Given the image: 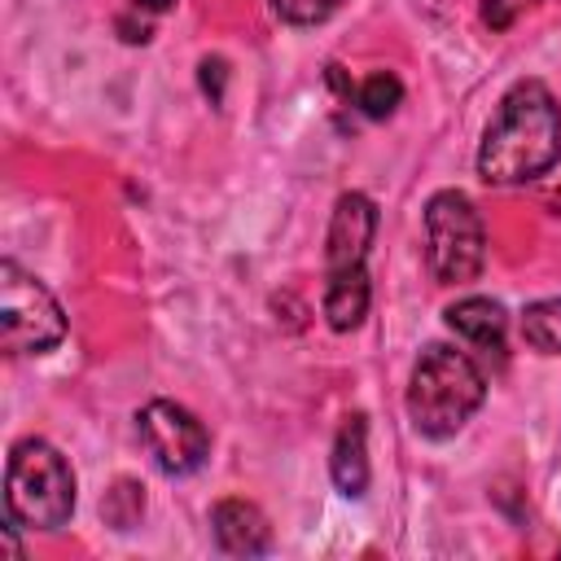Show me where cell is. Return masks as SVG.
I'll use <instances>...</instances> for the list:
<instances>
[{"mask_svg": "<svg viewBox=\"0 0 561 561\" xmlns=\"http://www.w3.org/2000/svg\"><path fill=\"white\" fill-rule=\"evenodd\" d=\"M219 83H224V61H219V57H206V61H202V88L210 92V101H219V96H224V88H219Z\"/></svg>", "mask_w": 561, "mask_h": 561, "instance_id": "2e32d148", "label": "cell"}, {"mask_svg": "<svg viewBox=\"0 0 561 561\" xmlns=\"http://www.w3.org/2000/svg\"><path fill=\"white\" fill-rule=\"evenodd\" d=\"M272 9H276V18H285L294 26H316L329 13H337L342 0H272Z\"/></svg>", "mask_w": 561, "mask_h": 561, "instance_id": "9a60e30c", "label": "cell"}, {"mask_svg": "<svg viewBox=\"0 0 561 561\" xmlns=\"http://www.w3.org/2000/svg\"><path fill=\"white\" fill-rule=\"evenodd\" d=\"M4 513L26 530H57L75 513V473L44 438H22L4 465Z\"/></svg>", "mask_w": 561, "mask_h": 561, "instance_id": "3957f363", "label": "cell"}, {"mask_svg": "<svg viewBox=\"0 0 561 561\" xmlns=\"http://www.w3.org/2000/svg\"><path fill=\"white\" fill-rule=\"evenodd\" d=\"M486 394L482 368L456 346H425L408 381V416L430 438H451Z\"/></svg>", "mask_w": 561, "mask_h": 561, "instance_id": "7a4b0ae2", "label": "cell"}, {"mask_svg": "<svg viewBox=\"0 0 561 561\" xmlns=\"http://www.w3.org/2000/svg\"><path fill=\"white\" fill-rule=\"evenodd\" d=\"M66 337V316L44 280L13 259L0 263V346L4 355H44Z\"/></svg>", "mask_w": 561, "mask_h": 561, "instance_id": "5b68a950", "label": "cell"}, {"mask_svg": "<svg viewBox=\"0 0 561 561\" xmlns=\"http://www.w3.org/2000/svg\"><path fill=\"white\" fill-rule=\"evenodd\" d=\"M425 259L438 285H465L482 272L486 259V232L478 219V206L456 193L443 188L430 197L425 206Z\"/></svg>", "mask_w": 561, "mask_h": 561, "instance_id": "277c9868", "label": "cell"}, {"mask_svg": "<svg viewBox=\"0 0 561 561\" xmlns=\"http://www.w3.org/2000/svg\"><path fill=\"white\" fill-rule=\"evenodd\" d=\"M561 158V105L539 79H522L504 92L495 118L478 145V171L486 184H526Z\"/></svg>", "mask_w": 561, "mask_h": 561, "instance_id": "6da1fadb", "label": "cell"}, {"mask_svg": "<svg viewBox=\"0 0 561 561\" xmlns=\"http://www.w3.org/2000/svg\"><path fill=\"white\" fill-rule=\"evenodd\" d=\"M522 342L539 355H561V298H539L522 311Z\"/></svg>", "mask_w": 561, "mask_h": 561, "instance_id": "7c38bea8", "label": "cell"}, {"mask_svg": "<svg viewBox=\"0 0 561 561\" xmlns=\"http://www.w3.org/2000/svg\"><path fill=\"white\" fill-rule=\"evenodd\" d=\"M171 4H175V0H131L136 13H167Z\"/></svg>", "mask_w": 561, "mask_h": 561, "instance_id": "d6986e66", "label": "cell"}, {"mask_svg": "<svg viewBox=\"0 0 561 561\" xmlns=\"http://www.w3.org/2000/svg\"><path fill=\"white\" fill-rule=\"evenodd\" d=\"M210 526H215L219 548L232 557H259L272 548V526H267L263 508L250 500H219L210 508Z\"/></svg>", "mask_w": 561, "mask_h": 561, "instance_id": "ba28073f", "label": "cell"}, {"mask_svg": "<svg viewBox=\"0 0 561 561\" xmlns=\"http://www.w3.org/2000/svg\"><path fill=\"white\" fill-rule=\"evenodd\" d=\"M118 31H123V39H127V44H145V39L153 35V26H149L145 18H140V22H131V18H118Z\"/></svg>", "mask_w": 561, "mask_h": 561, "instance_id": "e0dca14e", "label": "cell"}, {"mask_svg": "<svg viewBox=\"0 0 561 561\" xmlns=\"http://www.w3.org/2000/svg\"><path fill=\"white\" fill-rule=\"evenodd\" d=\"M333 482L342 495H364L368 491V425L364 416H346L337 438H333V456H329Z\"/></svg>", "mask_w": 561, "mask_h": 561, "instance_id": "9c48e42d", "label": "cell"}, {"mask_svg": "<svg viewBox=\"0 0 561 561\" xmlns=\"http://www.w3.org/2000/svg\"><path fill=\"white\" fill-rule=\"evenodd\" d=\"M136 430H140V443H145V451L153 456V465H158L162 473H175V478L202 469V460H206V451H210L206 425H202L188 408H180V403H171V399L145 403V408L136 412Z\"/></svg>", "mask_w": 561, "mask_h": 561, "instance_id": "8992f818", "label": "cell"}, {"mask_svg": "<svg viewBox=\"0 0 561 561\" xmlns=\"http://www.w3.org/2000/svg\"><path fill=\"white\" fill-rule=\"evenodd\" d=\"M443 316H447V329H456L465 342H473L482 351H500L504 346L508 316H504L500 302H491V298H460Z\"/></svg>", "mask_w": 561, "mask_h": 561, "instance_id": "8fae6325", "label": "cell"}, {"mask_svg": "<svg viewBox=\"0 0 561 561\" xmlns=\"http://www.w3.org/2000/svg\"><path fill=\"white\" fill-rule=\"evenodd\" d=\"M482 18H486L491 26H508V9H504V0H482Z\"/></svg>", "mask_w": 561, "mask_h": 561, "instance_id": "ac0fdd59", "label": "cell"}, {"mask_svg": "<svg viewBox=\"0 0 561 561\" xmlns=\"http://www.w3.org/2000/svg\"><path fill=\"white\" fill-rule=\"evenodd\" d=\"M399 101H403V83H399L390 70L368 75V79L359 83V92H355V105H359L368 118H386V114H394Z\"/></svg>", "mask_w": 561, "mask_h": 561, "instance_id": "4fadbf2b", "label": "cell"}, {"mask_svg": "<svg viewBox=\"0 0 561 561\" xmlns=\"http://www.w3.org/2000/svg\"><path fill=\"white\" fill-rule=\"evenodd\" d=\"M368 298H373V289H368L364 263H359V267L329 272V285H324V320H329L337 333H346V329H355V324L368 316Z\"/></svg>", "mask_w": 561, "mask_h": 561, "instance_id": "30bf717a", "label": "cell"}, {"mask_svg": "<svg viewBox=\"0 0 561 561\" xmlns=\"http://www.w3.org/2000/svg\"><path fill=\"white\" fill-rule=\"evenodd\" d=\"M140 508H145V495H140L131 482H118V486L110 491V500H101L105 522H110V526H118V530H127V526L140 517Z\"/></svg>", "mask_w": 561, "mask_h": 561, "instance_id": "5bb4252c", "label": "cell"}, {"mask_svg": "<svg viewBox=\"0 0 561 561\" xmlns=\"http://www.w3.org/2000/svg\"><path fill=\"white\" fill-rule=\"evenodd\" d=\"M373 232H377V210L364 193H342L337 206H333V219H329V237H324V263L329 272H342V267H359L368 245H373Z\"/></svg>", "mask_w": 561, "mask_h": 561, "instance_id": "52a82bcc", "label": "cell"}]
</instances>
